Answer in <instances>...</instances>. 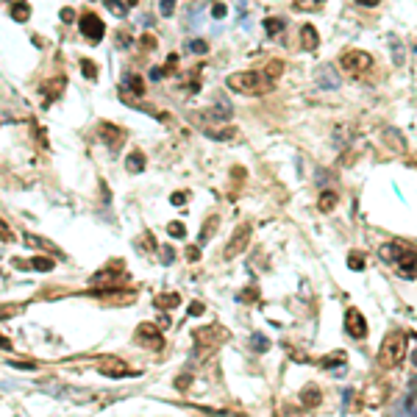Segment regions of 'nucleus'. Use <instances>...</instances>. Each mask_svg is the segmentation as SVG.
<instances>
[{
	"label": "nucleus",
	"mask_w": 417,
	"mask_h": 417,
	"mask_svg": "<svg viewBox=\"0 0 417 417\" xmlns=\"http://www.w3.org/2000/svg\"><path fill=\"white\" fill-rule=\"evenodd\" d=\"M98 370L103 375H111V378H128V375H136V370H131V367L125 365L123 359H117V356H106V359H100Z\"/></svg>",
	"instance_id": "obj_8"
},
{
	"label": "nucleus",
	"mask_w": 417,
	"mask_h": 417,
	"mask_svg": "<svg viewBox=\"0 0 417 417\" xmlns=\"http://www.w3.org/2000/svg\"><path fill=\"white\" fill-rule=\"evenodd\" d=\"M225 14H228V9H225V3H214V6H212V17H214V20H223Z\"/></svg>",
	"instance_id": "obj_40"
},
{
	"label": "nucleus",
	"mask_w": 417,
	"mask_h": 417,
	"mask_svg": "<svg viewBox=\"0 0 417 417\" xmlns=\"http://www.w3.org/2000/svg\"><path fill=\"white\" fill-rule=\"evenodd\" d=\"M162 14H164V17L172 14V0H162Z\"/></svg>",
	"instance_id": "obj_49"
},
{
	"label": "nucleus",
	"mask_w": 417,
	"mask_h": 417,
	"mask_svg": "<svg viewBox=\"0 0 417 417\" xmlns=\"http://www.w3.org/2000/svg\"><path fill=\"white\" fill-rule=\"evenodd\" d=\"M159 253H162V264H172V259H175V250H172L170 245L159 248Z\"/></svg>",
	"instance_id": "obj_36"
},
{
	"label": "nucleus",
	"mask_w": 417,
	"mask_h": 417,
	"mask_svg": "<svg viewBox=\"0 0 417 417\" xmlns=\"http://www.w3.org/2000/svg\"><path fill=\"white\" fill-rule=\"evenodd\" d=\"M256 297H259V289H256V287H248V289H242L240 301H242V303H250V301H256Z\"/></svg>",
	"instance_id": "obj_38"
},
{
	"label": "nucleus",
	"mask_w": 417,
	"mask_h": 417,
	"mask_svg": "<svg viewBox=\"0 0 417 417\" xmlns=\"http://www.w3.org/2000/svg\"><path fill=\"white\" fill-rule=\"evenodd\" d=\"M0 240H3V242H14V234L9 231V225H6L3 220H0Z\"/></svg>",
	"instance_id": "obj_41"
},
{
	"label": "nucleus",
	"mask_w": 417,
	"mask_h": 417,
	"mask_svg": "<svg viewBox=\"0 0 417 417\" xmlns=\"http://www.w3.org/2000/svg\"><path fill=\"white\" fill-rule=\"evenodd\" d=\"M345 331H348V337H353V339H365L367 337V320H365V314H362L359 309L350 306L348 312H345Z\"/></svg>",
	"instance_id": "obj_7"
},
{
	"label": "nucleus",
	"mask_w": 417,
	"mask_h": 417,
	"mask_svg": "<svg viewBox=\"0 0 417 417\" xmlns=\"http://www.w3.org/2000/svg\"><path fill=\"white\" fill-rule=\"evenodd\" d=\"M78 25H81V37L86 39L89 45H98V42L103 39V34H106V25H103V20H100L98 14H92V11H86V14H81Z\"/></svg>",
	"instance_id": "obj_6"
},
{
	"label": "nucleus",
	"mask_w": 417,
	"mask_h": 417,
	"mask_svg": "<svg viewBox=\"0 0 417 417\" xmlns=\"http://www.w3.org/2000/svg\"><path fill=\"white\" fill-rule=\"evenodd\" d=\"M62 20L64 22H75V11L73 9H62Z\"/></svg>",
	"instance_id": "obj_48"
},
{
	"label": "nucleus",
	"mask_w": 417,
	"mask_h": 417,
	"mask_svg": "<svg viewBox=\"0 0 417 417\" xmlns=\"http://www.w3.org/2000/svg\"><path fill=\"white\" fill-rule=\"evenodd\" d=\"M206 312V306L200 301H195V303H189V309H187V314L189 317H198V314H203Z\"/></svg>",
	"instance_id": "obj_39"
},
{
	"label": "nucleus",
	"mask_w": 417,
	"mask_h": 417,
	"mask_svg": "<svg viewBox=\"0 0 417 417\" xmlns=\"http://www.w3.org/2000/svg\"><path fill=\"white\" fill-rule=\"evenodd\" d=\"M356 3H359V6H378L381 0H356Z\"/></svg>",
	"instance_id": "obj_51"
},
{
	"label": "nucleus",
	"mask_w": 417,
	"mask_h": 417,
	"mask_svg": "<svg viewBox=\"0 0 417 417\" xmlns=\"http://www.w3.org/2000/svg\"><path fill=\"white\" fill-rule=\"evenodd\" d=\"M395 264H398V270H401L403 276H412V273H414V267H417V250L406 248L401 256H398V261H395Z\"/></svg>",
	"instance_id": "obj_15"
},
{
	"label": "nucleus",
	"mask_w": 417,
	"mask_h": 417,
	"mask_svg": "<svg viewBox=\"0 0 417 417\" xmlns=\"http://www.w3.org/2000/svg\"><path fill=\"white\" fill-rule=\"evenodd\" d=\"M339 67L348 75H362L373 67V56L365 50H345L342 56H339Z\"/></svg>",
	"instance_id": "obj_4"
},
{
	"label": "nucleus",
	"mask_w": 417,
	"mask_h": 417,
	"mask_svg": "<svg viewBox=\"0 0 417 417\" xmlns=\"http://www.w3.org/2000/svg\"><path fill=\"white\" fill-rule=\"evenodd\" d=\"M139 47H142V53H151V50H156V47H159V39L153 37V34H142V37H139Z\"/></svg>",
	"instance_id": "obj_28"
},
{
	"label": "nucleus",
	"mask_w": 417,
	"mask_h": 417,
	"mask_svg": "<svg viewBox=\"0 0 417 417\" xmlns=\"http://www.w3.org/2000/svg\"><path fill=\"white\" fill-rule=\"evenodd\" d=\"M320 367H325V370H331V373H337V375L348 373V365H345V353H342V350L323 356V359H320Z\"/></svg>",
	"instance_id": "obj_12"
},
{
	"label": "nucleus",
	"mask_w": 417,
	"mask_h": 417,
	"mask_svg": "<svg viewBox=\"0 0 417 417\" xmlns=\"http://www.w3.org/2000/svg\"><path fill=\"white\" fill-rule=\"evenodd\" d=\"M100 139L106 142V147H111V153L117 151V147L123 145V139H125V131L123 128H117V125H111V123H100Z\"/></svg>",
	"instance_id": "obj_11"
},
{
	"label": "nucleus",
	"mask_w": 417,
	"mask_h": 417,
	"mask_svg": "<svg viewBox=\"0 0 417 417\" xmlns=\"http://www.w3.org/2000/svg\"><path fill=\"white\" fill-rule=\"evenodd\" d=\"M250 348H253L256 353H264V350H270V339L261 337V334H253V337H250Z\"/></svg>",
	"instance_id": "obj_27"
},
{
	"label": "nucleus",
	"mask_w": 417,
	"mask_h": 417,
	"mask_svg": "<svg viewBox=\"0 0 417 417\" xmlns=\"http://www.w3.org/2000/svg\"><path fill=\"white\" fill-rule=\"evenodd\" d=\"M264 31L270 34H281L284 31V20H278V17H270V20H264Z\"/></svg>",
	"instance_id": "obj_31"
},
{
	"label": "nucleus",
	"mask_w": 417,
	"mask_h": 417,
	"mask_svg": "<svg viewBox=\"0 0 417 417\" xmlns=\"http://www.w3.org/2000/svg\"><path fill=\"white\" fill-rule=\"evenodd\" d=\"M192 337H195V356L203 359V356H208L212 350H217L223 342H228L231 331L223 329L220 323H212V325H206V329H198Z\"/></svg>",
	"instance_id": "obj_2"
},
{
	"label": "nucleus",
	"mask_w": 417,
	"mask_h": 417,
	"mask_svg": "<svg viewBox=\"0 0 417 417\" xmlns=\"http://www.w3.org/2000/svg\"><path fill=\"white\" fill-rule=\"evenodd\" d=\"M125 170H128V172H142V170H145V153H142V151H131L128 159H125Z\"/></svg>",
	"instance_id": "obj_20"
},
{
	"label": "nucleus",
	"mask_w": 417,
	"mask_h": 417,
	"mask_svg": "<svg viewBox=\"0 0 417 417\" xmlns=\"http://www.w3.org/2000/svg\"><path fill=\"white\" fill-rule=\"evenodd\" d=\"M62 89H64V78H50L45 86H42V92H45V100L58 98V95H62Z\"/></svg>",
	"instance_id": "obj_22"
},
{
	"label": "nucleus",
	"mask_w": 417,
	"mask_h": 417,
	"mask_svg": "<svg viewBox=\"0 0 417 417\" xmlns=\"http://www.w3.org/2000/svg\"><path fill=\"white\" fill-rule=\"evenodd\" d=\"M0 350H11V339L9 337H0Z\"/></svg>",
	"instance_id": "obj_50"
},
{
	"label": "nucleus",
	"mask_w": 417,
	"mask_h": 417,
	"mask_svg": "<svg viewBox=\"0 0 417 417\" xmlns=\"http://www.w3.org/2000/svg\"><path fill=\"white\" fill-rule=\"evenodd\" d=\"M295 3V9H301V11H320L325 6V0H292Z\"/></svg>",
	"instance_id": "obj_26"
},
{
	"label": "nucleus",
	"mask_w": 417,
	"mask_h": 417,
	"mask_svg": "<svg viewBox=\"0 0 417 417\" xmlns=\"http://www.w3.org/2000/svg\"><path fill=\"white\" fill-rule=\"evenodd\" d=\"M317 45H320V37H317V28L314 25H303L301 28V47L303 50H317Z\"/></svg>",
	"instance_id": "obj_16"
},
{
	"label": "nucleus",
	"mask_w": 417,
	"mask_h": 417,
	"mask_svg": "<svg viewBox=\"0 0 417 417\" xmlns=\"http://www.w3.org/2000/svg\"><path fill=\"white\" fill-rule=\"evenodd\" d=\"M192 50H195V53H206V50H208V45H206L203 39H195V42H192Z\"/></svg>",
	"instance_id": "obj_47"
},
{
	"label": "nucleus",
	"mask_w": 417,
	"mask_h": 417,
	"mask_svg": "<svg viewBox=\"0 0 417 417\" xmlns=\"http://www.w3.org/2000/svg\"><path fill=\"white\" fill-rule=\"evenodd\" d=\"M103 3H106V9L114 11L117 17H125V6L120 3V0H103Z\"/></svg>",
	"instance_id": "obj_35"
},
{
	"label": "nucleus",
	"mask_w": 417,
	"mask_h": 417,
	"mask_svg": "<svg viewBox=\"0 0 417 417\" xmlns=\"http://www.w3.org/2000/svg\"><path fill=\"white\" fill-rule=\"evenodd\" d=\"M145 250H156V242H153V236L151 234H142V242H139Z\"/></svg>",
	"instance_id": "obj_42"
},
{
	"label": "nucleus",
	"mask_w": 417,
	"mask_h": 417,
	"mask_svg": "<svg viewBox=\"0 0 417 417\" xmlns=\"http://www.w3.org/2000/svg\"><path fill=\"white\" fill-rule=\"evenodd\" d=\"M281 73H284V62H278V58H270V62H267V67L261 70V75H264L267 81H276Z\"/></svg>",
	"instance_id": "obj_23"
},
{
	"label": "nucleus",
	"mask_w": 417,
	"mask_h": 417,
	"mask_svg": "<svg viewBox=\"0 0 417 417\" xmlns=\"http://www.w3.org/2000/svg\"><path fill=\"white\" fill-rule=\"evenodd\" d=\"M184 256H187V261H200V245H189Z\"/></svg>",
	"instance_id": "obj_37"
},
{
	"label": "nucleus",
	"mask_w": 417,
	"mask_h": 417,
	"mask_svg": "<svg viewBox=\"0 0 417 417\" xmlns=\"http://www.w3.org/2000/svg\"><path fill=\"white\" fill-rule=\"evenodd\" d=\"M22 303H0V320H9V317H17L22 312Z\"/></svg>",
	"instance_id": "obj_25"
},
{
	"label": "nucleus",
	"mask_w": 417,
	"mask_h": 417,
	"mask_svg": "<svg viewBox=\"0 0 417 417\" xmlns=\"http://www.w3.org/2000/svg\"><path fill=\"white\" fill-rule=\"evenodd\" d=\"M406 248H409V245H403V242H386V245H381V248H378V256L386 261V264H395L398 256H401Z\"/></svg>",
	"instance_id": "obj_14"
},
{
	"label": "nucleus",
	"mask_w": 417,
	"mask_h": 417,
	"mask_svg": "<svg viewBox=\"0 0 417 417\" xmlns=\"http://www.w3.org/2000/svg\"><path fill=\"white\" fill-rule=\"evenodd\" d=\"M200 131L208 136V139H217V142H225V139H234L236 136V128L228 123H206V125H198Z\"/></svg>",
	"instance_id": "obj_10"
},
{
	"label": "nucleus",
	"mask_w": 417,
	"mask_h": 417,
	"mask_svg": "<svg viewBox=\"0 0 417 417\" xmlns=\"http://www.w3.org/2000/svg\"><path fill=\"white\" fill-rule=\"evenodd\" d=\"M189 384H192V375H189V373L181 375V378H175V386H178V390H187Z\"/></svg>",
	"instance_id": "obj_43"
},
{
	"label": "nucleus",
	"mask_w": 417,
	"mask_h": 417,
	"mask_svg": "<svg viewBox=\"0 0 417 417\" xmlns=\"http://www.w3.org/2000/svg\"><path fill=\"white\" fill-rule=\"evenodd\" d=\"M125 86L134 89V95H142V92H145V83H142L139 75H125Z\"/></svg>",
	"instance_id": "obj_30"
},
{
	"label": "nucleus",
	"mask_w": 417,
	"mask_h": 417,
	"mask_svg": "<svg viewBox=\"0 0 417 417\" xmlns=\"http://www.w3.org/2000/svg\"><path fill=\"white\" fill-rule=\"evenodd\" d=\"M175 67H178V56H175V53H170L167 62H164V67H159V70H162V78H164V75H172V73H175Z\"/></svg>",
	"instance_id": "obj_33"
},
{
	"label": "nucleus",
	"mask_w": 417,
	"mask_h": 417,
	"mask_svg": "<svg viewBox=\"0 0 417 417\" xmlns=\"http://www.w3.org/2000/svg\"><path fill=\"white\" fill-rule=\"evenodd\" d=\"M178 303H181V295H178V292H162V295L153 297V306L162 309V312H170V309H175Z\"/></svg>",
	"instance_id": "obj_18"
},
{
	"label": "nucleus",
	"mask_w": 417,
	"mask_h": 417,
	"mask_svg": "<svg viewBox=\"0 0 417 417\" xmlns=\"http://www.w3.org/2000/svg\"><path fill=\"white\" fill-rule=\"evenodd\" d=\"M301 401H303V406H309V409H317L320 403H323V395H320V386H314V384H306V386H303V392H301Z\"/></svg>",
	"instance_id": "obj_17"
},
{
	"label": "nucleus",
	"mask_w": 417,
	"mask_h": 417,
	"mask_svg": "<svg viewBox=\"0 0 417 417\" xmlns=\"http://www.w3.org/2000/svg\"><path fill=\"white\" fill-rule=\"evenodd\" d=\"M403 356H406V334L390 331L378 348V362H375V365H378L381 370H395L403 362Z\"/></svg>",
	"instance_id": "obj_1"
},
{
	"label": "nucleus",
	"mask_w": 417,
	"mask_h": 417,
	"mask_svg": "<svg viewBox=\"0 0 417 417\" xmlns=\"http://www.w3.org/2000/svg\"><path fill=\"white\" fill-rule=\"evenodd\" d=\"M225 83H228L231 92H240V95H261V92H270L273 89V81H267L261 73H253V70L228 75Z\"/></svg>",
	"instance_id": "obj_3"
},
{
	"label": "nucleus",
	"mask_w": 417,
	"mask_h": 417,
	"mask_svg": "<svg viewBox=\"0 0 417 417\" xmlns=\"http://www.w3.org/2000/svg\"><path fill=\"white\" fill-rule=\"evenodd\" d=\"M167 234L181 240V236H187V225H184V223H170V225H167Z\"/></svg>",
	"instance_id": "obj_34"
},
{
	"label": "nucleus",
	"mask_w": 417,
	"mask_h": 417,
	"mask_svg": "<svg viewBox=\"0 0 417 417\" xmlns=\"http://www.w3.org/2000/svg\"><path fill=\"white\" fill-rule=\"evenodd\" d=\"M117 45H120V47H128V45H131L128 31H117Z\"/></svg>",
	"instance_id": "obj_44"
},
{
	"label": "nucleus",
	"mask_w": 417,
	"mask_h": 417,
	"mask_svg": "<svg viewBox=\"0 0 417 417\" xmlns=\"http://www.w3.org/2000/svg\"><path fill=\"white\" fill-rule=\"evenodd\" d=\"M170 203H175V206H184V203H187V195H184V192H175V195H170Z\"/></svg>",
	"instance_id": "obj_45"
},
{
	"label": "nucleus",
	"mask_w": 417,
	"mask_h": 417,
	"mask_svg": "<svg viewBox=\"0 0 417 417\" xmlns=\"http://www.w3.org/2000/svg\"><path fill=\"white\" fill-rule=\"evenodd\" d=\"M414 365H417V350H414Z\"/></svg>",
	"instance_id": "obj_52"
},
{
	"label": "nucleus",
	"mask_w": 417,
	"mask_h": 417,
	"mask_svg": "<svg viewBox=\"0 0 417 417\" xmlns=\"http://www.w3.org/2000/svg\"><path fill=\"white\" fill-rule=\"evenodd\" d=\"M365 264H367L365 253H356V250H353V253L348 256V267H350V270H365Z\"/></svg>",
	"instance_id": "obj_32"
},
{
	"label": "nucleus",
	"mask_w": 417,
	"mask_h": 417,
	"mask_svg": "<svg viewBox=\"0 0 417 417\" xmlns=\"http://www.w3.org/2000/svg\"><path fill=\"white\" fill-rule=\"evenodd\" d=\"M217 225H220V214H208L206 223L200 225V234H198V245H200V248L212 242V236H214V231H217Z\"/></svg>",
	"instance_id": "obj_13"
},
{
	"label": "nucleus",
	"mask_w": 417,
	"mask_h": 417,
	"mask_svg": "<svg viewBox=\"0 0 417 417\" xmlns=\"http://www.w3.org/2000/svg\"><path fill=\"white\" fill-rule=\"evenodd\" d=\"M337 203H339V195L334 192V189H323V192H320V198H317V208H320L323 214L334 212V208H337Z\"/></svg>",
	"instance_id": "obj_19"
},
{
	"label": "nucleus",
	"mask_w": 417,
	"mask_h": 417,
	"mask_svg": "<svg viewBox=\"0 0 417 417\" xmlns=\"http://www.w3.org/2000/svg\"><path fill=\"white\" fill-rule=\"evenodd\" d=\"M81 73L86 75L89 81H95V78H98V64L89 62V58H81Z\"/></svg>",
	"instance_id": "obj_29"
},
{
	"label": "nucleus",
	"mask_w": 417,
	"mask_h": 417,
	"mask_svg": "<svg viewBox=\"0 0 417 417\" xmlns=\"http://www.w3.org/2000/svg\"><path fill=\"white\" fill-rule=\"evenodd\" d=\"M11 365H14L17 370H37V365H34V362H11Z\"/></svg>",
	"instance_id": "obj_46"
},
{
	"label": "nucleus",
	"mask_w": 417,
	"mask_h": 417,
	"mask_svg": "<svg viewBox=\"0 0 417 417\" xmlns=\"http://www.w3.org/2000/svg\"><path fill=\"white\" fill-rule=\"evenodd\" d=\"M28 17H31V3H25V0H17V3H11V20L28 22Z\"/></svg>",
	"instance_id": "obj_21"
},
{
	"label": "nucleus",
	"mask_w": 417,
	"mask_h": 417,
	"mask_svg": "<svg viewBox=\"0 0 417 417\" xmlns=\"http://www.w3.org/2000/svg\"><path fill=\"white\" fill-rule=\"evenodd\" d=\"M250 234H253V228H250V223H242L236 225V231L231 234L228 245L223 248V259H236L240 253H245V248L250 245Z\"/></svg>",
	"instance_id": "obj_5"
},
{
	"label": "nucleus",
	"mask_w": 417,
	"mask_h": 417,
	"mask_svg": "<svg viewBox=\"0 0 417 417\" xmlns=\"http://www.w3.org/2000/svg\"><path fill=\"white\" fill-rule=\"evenodd\" d=\"M53 267H56V259H50V256H34V259H31V270L50 273Z\"/></svg>",
	"instance_id": "obj_24"
},
{
	"label": "nucleus",
	"mask_w": 417,
	"mask_h": 417,
	"mask_svg": "<svg viewBox=\"0 0 417 417\" xmlns=\"http://www.w3.org/2000/svg\"><path fill=\"white\" fill-rule=\"evenodd\" d=\"M136 342L145 345V348H151V350H162L164 348V339H162V334H159V329L153 323H142L139 329H136Z\"/></svg>",
	"instance_id": "obj_9"
}]
</instances>
